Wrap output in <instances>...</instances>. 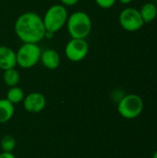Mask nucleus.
<instances>
[{"instance_id":"1","label":"nucleus","mask_w":157,"mask_h":158,"mask_svg":"<svg viewBox=\"0 0 157 158\" xmlns=\"http://www.w3.org/2000/svg\"><path fill=\"white\" fill-rule=\"evenodd\" d=\"M15 33L23 43L38 44L45 36L43 18L35 12H25L18 17L15 22Z\"/></svg>"},{"instance_id":"13","label":"nucleus","mask_w":157,"mask_h":158,"mask_svg":"<svg viewBox=\"0 0 157 158\" xmlns=\"http://www.w3.org/2000/svg\"><path fill=\"white\" fill-rule=\"evenodd\" d=\"M19 80H20L19 73L15 68L4 70L3 81H4L5 84L6 86H8L9 88L17 86L19 84Z\"/></svg>"},{"instance_id":"12","label":"nucleus","mask_w":157,"mask_h":158,"mask_svg":"<svg viewBox=\"0 0 157 158\" xmlns=\"http://www.w3.org/2000/svg\"><path fill=\"white\" fill-rule=\"evenodd\" d=\"M140 13L144 23L153 22L155 19H156L157 6L153 2L145 3L142 6L140 9Z\"/></svg>"},{"instance_id":"9","label":"nucleus","mask_w":157,"mask_h":158,"mask_svg":"<svg viewBox=\"0 0 157 158\" xmlns=\"http://www.w3.org/2000/svg\"><path fill=\"white\" fill-rule=\"evenodd\" d=\"M17 65L16 52L8 46H0V69L6 70L15 68Z\"/></svg>"},{"instance_id":"20","label":"nucleus","mask_w":157,"mask_h":158,"mask_svg":"<svg viewBox=\"0 0 157 158\" xmlns=\"http://www.w3.org/2000/svg\"><path fill=\"white\" fill-rule=\"evenodd\" d=\"M152 158H157V150L155 152V154L153 155V157Z\"/></svg>"},{"instance_id":"6","label":"nucleus","mask_w":157,"mask_h":158,"mask_svg":"<svg viewBox=\"0 0 157 158\" xmlns=\"http://www.w3.org/2000/svg\"><path fill=\"white\" fill-rule=\"evenodd\" d=\"M118 22L123 30L130 32L140 31L145 24L141 16L140 10L131 6L124 8L119 13Z\"/></svg>"},{"instance_id":"2","label":"nucleus","mask_w":157,"mask_h":158,"mask_svg":"<svg viewBox=\"0 0 157 158\" xmlns=\"http://www.w3.org/2000/svg\"><path fill=\"white\" fill-rule=\"evenodd\" d=\"M68 31L71 38L85 39L92 31V19L83 11H75L68 17Z\"/></svg>"},{"instance_id":"10","label":"nucleus","mask_w":157,"mask_h":158,"mask_svg":"<svg viewBox=\"0 0 157 158\" xmlns=\"http://www.w3.org/2000/svg\"><path fill=\"white\" fill-rule=\"evenodd\" d=\"M40 60L43 67L48 69H56L60 65V56L54 49H46L42 51Z\"/></svg>"},{"instance_id":"5","label":"nucleus","mask_w":157,"mask_h":158,"mask_svg":"<svg viewBox=\"0 0 157 158\" xmlns=\"http://www.w3.org/2000/svg\"><path fill=\"white\" fill-rule=\"evenodd\" d=\"M42 50L37 44L23 43L16 52L17 65L22 69H31L34 67L41 57Z\"/></svg>"},{"instance_id":"15","label":"nucleus","mask_w":157,"mask_h":158,"mask_svg":"<svg viewBox=\"0 0 157 158\" xmlns=\"http://www.w3.org/2000/svg\"><path fill=\"white\" fill-rule=\"evenodd\" d=\"M0 146L3 152L12 153L16 148V140L11 135H6L2 138L0 142Z\"/></svg>"},{"instance_id":"11","label":"nucleus","mask_w":157,"mask_h":158,"mask_svg":"<svg viewBox=\"0 0 157 158\" xmlns=\"http://www.w3.org/2000/svg\"><path fill=\"white\" fill-rule=\"evenodd\" d=\"M15 112L14 105L6 98L0 99V124L9 121Z\"/></svg>"},{"instance_id":"3","label":"nucleus","mask_w":157,"mask_h":158,"mask_svg":"<svg viewBox=\"0 0 157 158\" xmlns=\"http://www.w3.org/2000/svg\"><path fill=\"white\" fill-rule=\"evenodd\" d=\"M68 17V10L65 6L60 4L51 6L43 18L45 31L52 33L58 31L67 23Z\"/></svg>"},{"instance_id":"18","label":"nucleus","mask_w":157,"mask_h":158,"mask_svg":"<svg viewBox=\"0 0 157 158\" xmlns=\"http://www.w3.org/2000/svg\"><path fill=\"white\" fill-rule=\"evenodd\" d=\"M0 158H16V156L12 153L3 152V153L0 154Z\"/></svg>"},{"instance_id":"22","label":"nucleus","mask_w":157,"mask_h":158,"mask_svg":"<svg viewBox=\"0 0 157 158\" xmlns=\"http://www.w3.org/2000/svg\"><path fill=\"white\" fill-rule=\"evenodd\" d=\"M156 19H157V17H156Z\"/></svg>"},{"instance_id":"7","label":"nucleus","mask_w":157,"mask_h":158,"mask_svg":"<svg viewBox=\"0 0 157 158\" xmlns=\"http://www.w3.org/2000/svg\"><path fill=\"white\" fill-rule=\"evenodd\" d=\"M89 52V44L85 39L71 38L65 47V55L72 62L83 60Z\"/></svg>"},{"instance_id":"17","label":"nucleus","mask_w":157,"mask_h":158,"mask_svg":"<svg viewBox=\"0 0 157 158\" xmlns=\"http://www.w3.org/2000/svg\"><path fill=\"white\" fill-rule=\"evenodd\" d=\"M63 6H72L78 4L79 0H60Z\"/></svg>"},{"instance_id":"14","label":"nucleus","mask_w":157,"mask_h":158,"mask_svg":"<svg viewBox=\"0 0 157 158\" xmlns=\"http://www.w3.org/2000/svg\"><path fill=\"white\" fill-rule=\"evenodd\" d=\"M24 97L25 95H24L23 90L18 86L10 87L6 93V99L13 105L22 102Z\"/></svg>"},{"instance_id":"21","label":"nucleus","mask_w":157,"mask_h":158,"mask_svg":"<svg viewBox=\"0 0 157 158\" xmlns=\"http://www.w3.org/2000/svg\"><path fill=\"white\" fill-rule=\"evenodd\" d=\"M46 158H50V157H46Z\"/></svg>"},{"instance_id":"16","label":"nucleus","mask_w":157,"mask_h":158,"mask_svg":"<svg viewBox=\"0 0 157 158\" xmlns=\"http://www.w3.org/2000/svg\"><path fill=\"white\" fill-rule=\"evenodd\" d=\"M116 2L117 0H95V3L97 4V6L104 9L111 8L116 4Z\"/></svg>"},{"instance_id":"19","label":"nucleus","mask_w":157,"mask_h":158,"mask_svg":"<svg viewBox=\"0 0 157 158\" xmlns=\"http://www.w3.org/2000/svg\"><path fill=\"white\" fill-rule=\"evenodd\" d=\"M118 1H119V3H121V4H123V5H129V4H130L133 0H118Z\"/></svg>"},{"instance_id":"4","label":"nucleus","mask_w":157,"mask_h":158,"mask_svg":"<svg viewBox=\"0 0 157 158\" xmlns=\"http://www.w3.org/2000/svg\"><path fill=\"white\" fill-rule=\"evenodd\" d=\"M143 106V101L138 94H125L118 103V112L124 118L133 119L142 114Z\"/></svg>"},{"instance_id":"8","label":"nucleus","mask_w":157,"mask_h":158,"mask_svg":"<svg viewBox=\"0 0 157 158\" xmlns=\"http://www.w3.org/2000/svg\"><path fill=\"white\" fill-rule=\"evenodd\" d=\"M22 102L25 110L30 113H39L43 111L46 106L45 96L37 92H33L26 95Z\"/></svg>"}]
</instances>
